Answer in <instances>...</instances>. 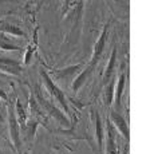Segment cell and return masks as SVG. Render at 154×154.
<instances>
[{
    "label": "cell",
    "mask_w": 154,
    "mask_h": 154,
    "mask_svg": "<svg viewBox=\"0 0 154 154\" xmlns=\"http://www.w3.org/2000/svg\"><path fill=\"white\" fill-rule=\"evenodd\" d=\"M8 122H10V135L12 138L15 147H16L17 153H20L22 149V142L19 138V130H17V121H16V115H15V109L12 107V105L8 106Z\"/></svg>",
    "instance_id": "1"
},
{
    "label": "cell",
    "mask_w": 154,
    "mask_h": 154,
    "mask_svg": "<svg viewBox=\"0 0 154 154\" xmlns=\"http://www.w3.org/2000/svg\"><path fill=\"white\" fill-rule=\"evenodd\" d=\"M42 78H43V82L46 83L47 88H48V91L51 93V95H54L56 100H59V103H60V106L64 109V111L69 112V106H67V100H66V97H64V94L62 93V90H59L58 87L54 85V82L51 81V78H50L48 75H47L44 71H42Z\"/></svg>",
    "instance_id": "2"
},
{
    "label": "cell",
    "mask_w": 154,
    "mask_h": 154,
    "mask_svg": "<svg viewBox=\"0 0 154 154\" xmlns=\"http://www.w3.org/2000/svg\"><path fill=\"white\" fill-rule=\"evenodd\" d=\"M106 35H107V27H105V29H103V32H102V35H100V38H99V40L95 44V50H94L93 59H91L90 66H88L90 69H93V67L95 66L97 63H98V60L100 59V55H102L103 48H105V44H106Z\"/></svg>",
    "instance_id": "3"
},
{
    "label": "cell",
    "mask_w": 154,
    "mask_h": 154,
    "mask_svg": "<svg viewBox=\"0 0 154 154\" xmlns=\"http://www.w3.org/2000/svg\"><path fill=\"white\" fill-rule=\"evenodd\" d=\"M0 70L5 71L8 74H12V75H19L20 74V67L19 63L11 59H5V58H0Z\"/></svg>",
    "instance_id": "4"
},
{
    "label": "cell",
    "mask_w": 154,
    "mask_h": 154,
    "mask_svg": "<svg viewBox=\"0 0 154 154\" xmlns=\"http://www.w3.org/2000/svg\"><path fill=\"white\" fill-rule=\"evenodd\" d=\"M110 117H111V122L121 130V133H122L123 137H125L126 140H129V129H127V125H126L125 119H123V118L121 117L117 111H112Z\"/></svg>",
    "instance_id": "5"
},
{
    "label": "cell",
    "mask_w": 154,
    "mask_h": 154,
    "mask_svg": "<svg viewBox=\"0 0 154 154\" xmlns=\"http://www.w3.org/2000/svg\"><path fill=\"white\" fill-rule=\"evenodd\" d=\"M107 154H117V146H115V137H114V129L111 123H107Z\"/></svg>",
    "instance_id": "6"
},
{
    "label": "cell",
    "mask_w": 154,
    "mask_h": 154,
    "mask_svg": "<svg viewBox=\"0 0 154 154\" xmlns=\"http://www.w3.org/2000/svg\"><path fill=\"white\" fill-rule=\"evenodd\" d=\"M123 86H125V74L119 76V81H118V86L115 88V109L119 110L121 107V97H122V91H123Z\"/></svg>",
    "instance_id": "7"
},
{
    "label": "cell",
    "mask_w": 154,
    "mask_h": 154,
    "mask_svg": "<svg viewBox=\"0 0 154 154\" xmlns=\"http://www.w3.org/2000/svg\"><path fill=\"white\" fill-rule=\"evenodd\" d=\"M115 58H117V48H112V52H111V58H110V62H109L107 67H106V72H105V82L110 81L111 79V75H112V70H114V66H115Z\"/></svg>",
    "instance_id": "8"
},
{
    "label": "cell",
    "mask_w": 154,
    "mask_h": 154,
    "mask_svg": "<svg viewBox=\"0 0 154 154\" xmlns=\"http://www.w3.org/2000/svg\"><path fill=\"white\" fill-rule=\"evenodd\" d=\"M91 71H93V69H90V67H88L87 70L86 71H83V72L81 74V75L78 76V78L75 79V82H74V85H72V88H74V91H78L79 88L82 87V86H83V83L86 82V79L88 78V75H90V72Z\"/></svg>",
    "instance_id": "9"
},
{
    "label": "cell",
    "mask_w": 154,
    "mask_h": 154,
    "mask_svg": "<svg viewBox=\"0 0 154 154\" xmlns=\"http://www.w3.org/2000/svg\"><path fill=\"white\" fill-rule=\"evenodd\" d=\"M95 126H97V138H98V146L99 149L102 150V146H103V138H102V125H100V118L97 112V117H95Z\"/></svg>",
    "instance_id": "10"
},
{
    "label": "cell",
    "mask_w": 154,
    "mask_h": 154,
    "mask_svg": "<svg viewBox=\"0 0 154 154\" xmlns=\"http://www.w3.org/2000/svg\"><path fill=\"white\" fill-rule=\"evenodd\" d=\"M3 29H4L5 32H10V34H12V35H16V36H24V32H23L22 29L16 28L15 26L5 24V26H3Z\"/></svg>",
    "instance_id": "11"
},
{
    "label": "cell",
    "mask_w": 154,
    "mask_h": 154,
    "mask_svg": "<svg viewBox=\"0 0 154 154\" xmlns=\"http://www.w3.org/2000/svg\"><path fill=\"white\" fill-rule=\"evenodd\" d=\"M0 47H2V48H4V50H19L17 47H15L14 44L7 43L5 40H0Z\"/></svg>",
    "instance_id": "12"
},
{
    "label": "cell",
    "mask_w": 154,
    "mask_h": 154,
    "mask_svg": "<svg viewBox=\"0 0 154 154\" xmlns=\"http://www.w3.org/2000/svg\"><path fill=\"white\" fill-rule=\"evenodd\" d=\"M110 88L112 87V86H114V79H110ZM111 93L112 91L111 90H109V93H107V103H111Z\"/></svg>",
    "instance_id": "13"
},
{
    "label": "cell",
    "mask_w": 154,
    "mask_h": 154,
    "mask_svg": "<svg viewBox=\"0 0 154 154\" xmlns=\"http://www.w3.org/2000/svg\"><path fill=\"white\" fill-rule=\"evenodd\" d=\"M0 98H2L3 100H7V94H5L2 88H0Z\"/></svg>",
    "instance_id": "14"
},
{
    "label": "cell",
    "mask_w": 154,
    "mask_h": 154,
    "mask_svg": "<svg viewBox=\"0 0 154 154\" xmlns=\"http://www.w3.org/2000/svg\"><path fill=\"white\" fill-rule=\"evenodd\" d=\"M123 154H129V146H125V149H123Z\"/></svg>",
    "instance_id": "15"
}]
</instances>
